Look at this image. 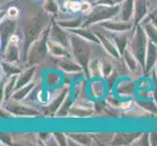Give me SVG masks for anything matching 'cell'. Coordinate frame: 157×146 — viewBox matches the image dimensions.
I'll return each mask as SVG.
<instances>
[{
	"label": "cell",
	"instance_id": "cell-5",
	"mask_svg": "<svg viewBox=\"0 0 157 146\" xmlns=\"http://www.w3.org/2000/svg\"><path fill=\"white\" fill-rule=\"evenodd\" d=\"M128 106H130V103H127V104H123V105H122V107H128Z\"/></svg>",
	"mask_w": 157,
	"mask_h": 146
},
{
	"label": "cell",
	"instance_id": "cell-2",
	"mask_svg": "<svg viewBox=\"0 0 157 146\" xmlns=\"http://www.w3.org/2000/svg\"><path fill=\"white\" fill-rule=\"evenodd\" d=\"M81 11H82V12L85 13V14H89V13H91V11H92V6H91V4L88 3V2H83V3H82V6H81Z\"/></svg>",
	"mask_w": 157,
	"mask_h": 146
},
{
	"label": "cell",
	"instance_id": "cell-3",
	"mask_svg": "<svg viewBox=\"0 0 157 146\" xmlns=\"http://www.w3.org/2000/svg\"><path fill=\"white\" fill-rule=\"evenodd\" d=\"M18 15H19V11L17 8H15V7H11L9 10H8V16L10 18H12V19H16L18 17Z\"/></svg>",
	"mask_w": 157,
	"mask_h": 146
},
{
	"label": "cell",
	"instance_id": "cell-4",
	"mask_svg": "<svg viewBox=\"0 0 157 146\" xmlns=\"http://www.w3.org/2000/svg\"><path fill=\"white\" fill-rule=\"evenodd\" d=\"M10 41L12 44H18V42H19V38H18V36L17 35H12L10 37Z\"/></svg>",
	"mask_w": 157,
	"mask_h": 146
},
{
	"label": "cell",
	"instance_id": "cell-1",
	"mask_svg": "<svg viewBox=\"0 0 157 146\" xmlns=\"http://www.w3.org/2000/svg\"><path fill=\"white\" fill-rule=\"evenodd\" d=\"M81 6H82V3H79L77 1H73V2H68L67 7L72 11H79L81 10Z\"/></svg>",
	"mask_w": 157,
	"mask_h": 146
}]
</instances>
